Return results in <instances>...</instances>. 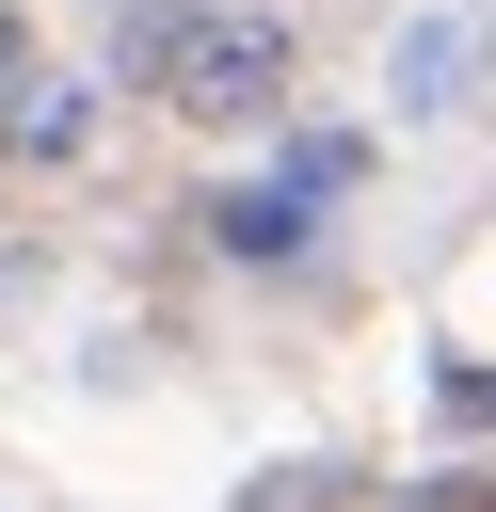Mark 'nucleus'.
<instances>
[{"instance_id": "obj_5", "label": "nucleus", "mask_w": 496, "mask_h": 512, "mask_svg": "<svg viewBox=\"0 0 496 512\" xmlns=\"http://www.w3.org/2000/svg\"><path fill=\"white\" fill-rule=\"evenodd\" d=\"M416 512H496V496H480V480H464V496H416Z\"/></svg>"}, {"instance_id": "obj_1", "label": "nucleus", "mask_w": 496, "mask_h": 512, "mask_svg": "<svg viewBox=\"0 0 496 512\" xmlns=\"http://www.w3.org/2000/svg\"><path fill=\"white\" fill-rule=\"evenodd\" d=\"M128 64L176 96V112H208V128H256L272 96H288V16H208V0H144L128 16Z\"/></svg>"}, {"instance_id": "obj_4", "label": "nucleus", "mask_w": 496, "mask_h": 512, "mask_svg": "<svg viewBox=\"0 0 496 512\" xmlns=\"http://www.w3.org/2000/svg\"><path fill=\"white\" fill-rule=\"evenodd\" d=\"M32 80H48V64H32V32H16V16H0V112H16V96H32Z\"/></svg>"}, {"instance_id": "obj_2", "label": "nucleus", "mask_w": 496, "mask_h": 512, "mask_svg": "<svg viewBox=\"0 0 496 512\" xmlns=\"http://www.w3.org/2000/svg\"><path fill=\"white\" fill-rule=\"evenodd\" d=\"M208 224H224V256H288V240H304V208H288V192H224Z\"/></svg>"}, {"instance_id": "obj_3", "label": "nucleus", "mask_w": 496, "mask_h": 512, "mask_svg": "<svg viewBox=\"0 0 496 512\" xmlns=\"http://www.w3.org/2000/svg\"><path fill=\"white\" fill-rule=\"evenodd\" d=\"M0 144H16V160H64V144H80V96H64V80H32V96L0 112Z\"/></svg>"}]
</instances>
